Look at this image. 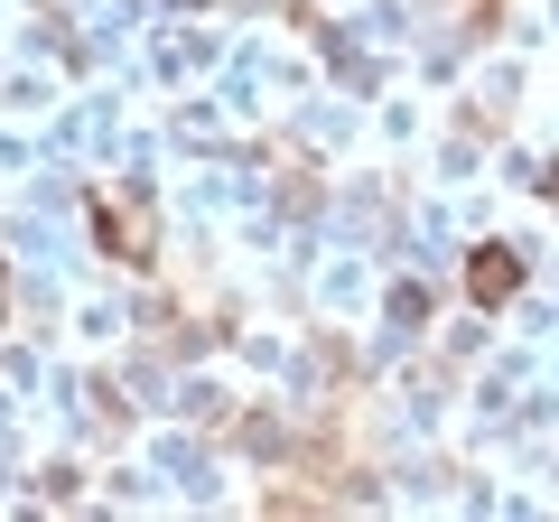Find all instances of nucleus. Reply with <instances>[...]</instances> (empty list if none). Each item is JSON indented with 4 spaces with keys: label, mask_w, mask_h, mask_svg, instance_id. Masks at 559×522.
Instances as JSON below:
<instances>
[{
    "label": "nucleus",
    "mask_w": 559,
    "mask_h": 522,
    "mask_svg": "<svg viewBox=\"0 0 559 522\" xmlns=\"http://www.w3.org/2000/svg\"><path fill=\"white\" fill-rule=\"evenodd\" d=\"M84 215H94V242H103V252H121V261H150V242H159V234H150V205H140L131 187H112V197L94 187Z\"/></svg>",
    "instance_id": "obj_1"
},
{
    "label": "nucleus",
    "mask_w": 559,
    "mask_h": 522,
    "mask_svg": "<svg viewBox=\"0 0 559 522\" xmlns=\"http://www.w3.org/2000/svg\"><path fill=\"white\" fill-rule=\"evenodd\" d=\"M513 289H522V252H513V242H476V252H466V299L503 308Z\"/></svg>",
    "instance_id": "obj_2"
}]
</instances>
